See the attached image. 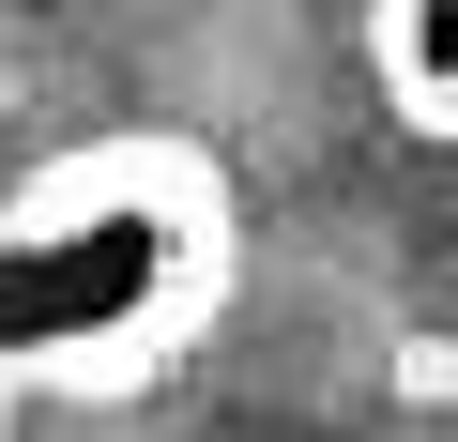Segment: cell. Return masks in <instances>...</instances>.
<instances>
[{
	"instance_id": "1",
	"label": "cell",
	"mask_w": 458,
	"mask_h": 442,
	"mask_svg": "<svg viewBox=\"0 0 458 442\" xmlns=\"http://www.w3.org/2000/svg\"><path fill=\"white\" fill-rule=\"evenodd\" d=\"M245 275V198L199 138H92L0 198V366L31 396L168 381Z\"/></svg>"
},
{
	"instance_id": "2",
	"label": "cell",
	"mask_w": 458,
	"mask_h": 442,
	"mask_svg": "<svg viewBox=\"0 0 458 442\" xmlns=\"http://www.w3.org/2000/svg\"><path fill=\"white\" fill-rule=\"evenodd\" d=\"M367 92L397 107V138L458 153V0H367Z\"/></svg>"
},
{
	"instance_id": "3",
	"label": "cell",
	"mask_w": 458,
	"mask_h": 442,
	"mask_svg": "<svg viewBox=\"0 0 458 442\" xmlns=\"http://www.w3.org/2000/svg\"><path fill=\"white\" fill-rule=\"evenodd\" d=\"M16 412H31V381H16V366H0V442H16Z\"/></svg>"
}]
</instances>
